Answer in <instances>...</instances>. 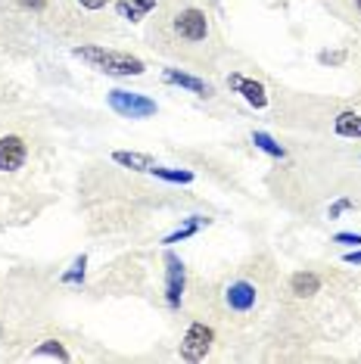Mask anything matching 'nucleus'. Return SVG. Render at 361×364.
<instances>
[{"label":"nucleus","instance_id":"1","mask_svg":"<svg viewBox=\"0 0 361 364\" xmlns=\"http://www.w3.org/2000/svg\"><path fill=\"white\" fill-rule=\"evenodd\" d=\"M156 19L150 22V47L156 53L184 65L206 69L221 53V31L206 6L193 0H162L156 4Z\"/></svg>","mask_w":361,"mask_h":364},{"label":"nucleus","instance_id":"2","mask_svg":"<svg viewBox=\"0 0 361 364\" xmlns=\"http://www.w3.org/2000/svg\"><path fill=\"white\" fill-rule=\"evenodd\" d=\"M75 56L85 60L90 69L106 72V75H144V60L122 50H109L103 44H90V47H75Z\"/></svg>","mask_w":361,"mask_h":364},{"label":"nucleus","instance_id":"3","mask_svg":"<svg viewBox=\"0 0 361 364\" xmlns=\"http://www.w3.org/2000/svg\"><path fill=\"white\" fill-rule=\"evenodd\" d=\"M221 302H225L227 314H249V311H256V305H259V287L246 277H237L225 287Z\"/></svg>","mask_w":361,"mask_h":364},{"label":"nucleus","instance_id":"4","mask_svg":"<svg viewBox=\"0 0 361 364\" xmlns=\"http://www.w3.org/2000/svg\"><path fill=\"white\" fill-rule=\"evenodd\" d=\"M109 106L122 119H150L156 115V100L144 94H131V90H109Z\"/></svg>","mask_w":361,"mask_h":364},{"label":"nucleus","instance_id":"5","mask_svg":"<svg viewBox=\"0 0 361 364\" xmlns=\"http://www.w3.org/2000/svg\"><path fill=\"white\" fill-rule=\"evenodd\" d=\"M209 343H212V330L203 324V321H193L190 330H187V336H184V343H180V358H187V361L206 358Z\"/></svg>","mask_w":361,"mask_h":364},{"label":"nucleus","instance_id":"6","mask_svg":"<svg viewBox=\"0 0 361 364\" xmlns=\"http://www.w3.org/2000/svg\"><path fill=\"white\" fill-rule=\"evenodd\" d=\"M28 159V144L19 134H4L0 137V171H16Z\"/></svg>","mask_w":361,"mask_h":364},{"label":"nucleus","instance_id":"7","mask_svg":"<svg viewBox=\"0 0 361 364\" xmlns=\"http://www.w3.org/2000/svg\"><path fill=\"white\" fill-rule=\"evenodd\" d=\"M227 85H231L237 94H243V100H246V103L259 106V109L268 103V94H265V87H262L259 81H252V78H246V75H237V72H234V75L227 78Z\"/></svg>","mask_w":361,"mask_h":364},{"label":"nucleus","instance_id":"8","mask_svg":"<svg viewBox=\"0 0 361 364\" xmlns=\"http://www.w3.org/2000/svg\"><path fill=\"white\" fill-rule=\"evenodd\" d=\"M321 4L336 16V19L361 28V0H321Z\"/></svg>","mask_w":361,"mask_h":364},{"label":"nucleus","instance_id":"9","mask_svg":"<svg viewBox=\"0 0 361 364\" xmlns=\"http://www.w3.org/2000/svg\"><path fill=\"white\" fill-rule=\"evenodd\" d=\"M156 4H159V0H116V10H119L122 19L141 22L144 16H150L156 10Z\"/></svg>","mask_w":361,"mask_h":364},{"label":"nucleus","instance_id":"10","mask_svg":"<svg viewBox=\"0 0 361 364\" xmlns=\"http://www.w3.org/2000/svg\"><path fill=\"white\" fill-rule=\"evenodd\" d=\"M166 81H168V85L184 87V90H193L196 97H209V94H212V87H209L203 78L187 75V72H178V69H166Z\"/></svg>","mask_w":361,"mask_h":364},{"label":"nucleus","instance_id":"11","mask_svg":"<svg viewBox=\"0 0 361 364\" xmlns=\"http://www.w3.org/2000/svg\"><path fill=\"white\" fill-rule=\"evenodd\" d=\"M168 262V305L178 309L180 305V289H184V264H180L175 255H166Z\"/></svg>","mask_w":361,"mask_h":364},{"label":"nucleus","instance_id":"12","mask_svg":"<svg viewBox=\"0 0 361 364\" xmlns=\"http://www.w3.org/2000/svg\"><path fill=\"white\" fill-rule=\"evenodd\" d=\"M336 134H343V137H361V115L343 112L340 119H336Z\"/></svg>","mask_w":361,"mask_h":364},{"label":"nucleus","instance_id":"13","mask_svg":"<svg viewBox=\"0 0 361 364\" xmlns=\"http://www.w3.org/2000/svg\"><path fill=\"white\" fill-rule=\"evenodd\" d=\"M112 159L119 165H128V168H141V171H150L153 168V159L150 156H137V153H112Z\"/></svg>","mask_w":361,"mask_h":364},{"label":"nucleus","instance_id":"14","mask_svg":"<svg viewBox=\"0 0 361 364\" xmlns=\"http://www.w3.org/2000/svg\"><path fill=\"white\" fill-rule=\"evenodd\" d=\"M318 287H321V280H318L315 274H296L293 277V293L296 296H311V293H318Z\"/></svg>","mask_w":361,"mask_h":364},{"label":"nucleus","instance_id":"15","mask_svg":"<svg viewBox=\"0 0 361 364\" xmlns=\"http://www.w3.org/2000/svg\"><path fill=\"white\" fill-rule=\"evenodd\" d=\"M252 140H256V144H259L265 153H271V156H284L281 146H277V144H274V140H271L268 134H262V131H256V134H252Z\"/></svg>","mask_w":361,"mask_h":364},{"label":"nucleus","instance_id":"16","mask_svg":"<svg viewBox=\"0 0 361 364\" xmlns=\"http://www.w3.org/2000/svg\"><path fill=\"white\" fill-rule=\"evenodd\" d=\"M150 171L159 178H166V181H190V171H166V168H159V165H153Z\"/></svg>","mask_w":361,"mask_h":364},{"label":"nucleus","instance_id":"17","mask_svg":"<svg viewBox=\"0 0 361 364\" xmlns=\"http://www.w3.org/2000/svg\"><path fill=\"white\" fill-rule=\"evenodd\" d=\"M106 4H109V0H78V6H81V10H90V13L103 10Z\"/></svg>","mask_w":361,"mask_h":364},{"label":"nucleus","instance_id":"18","mask_svg":"<svg viewBox=\"0 0 361 364\" xmlns=\"http://www.w3.org/2000/svg\"><path fill=\"white\" fill-rule=\"evenodd\" d=\"M336 243H361V237H349V234H340Z\"/></svg>","mask_w":361,"mask_h":364}]
</instances>
